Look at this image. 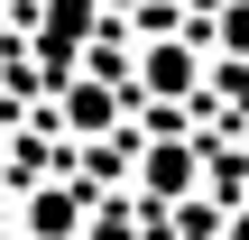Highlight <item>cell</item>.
<instances>
[{"instance_id": "277c9868", "label": "cell", "mask_w": 249, "mask_h": 240, "mask_svg": "<svg viewBox=\"0 0 249 240\" xmlns=\"http://www.w3.org/2000/svg\"><path fill=\"white\" fill-rule=\"evenodd\" d=\"M139 185H148L157 203H185V194H194V157H185V148H148V176H139Z\"/></svg>"}, {"instance_id": "7a4b0ae2", "label": "cell", "mask_w": 249, "mask_h": 240, "mask_svg": "<svg viewBox=\"0 0 249 240\" xmlns=\"http://www.w3.org/2000/svg\"><path fill=\"white\" fill-rule=\"evenodd\" d=\"M194 83H203V65H194V46H176V37H157V46L139 55V92H148V102H185Z\"/></svg>"}, {"instance_id": "3957f363", "label": "cell", "mask_w": 249, "mask_h": 240, "mask_svg": "<svg viewBox=\"0 0 249 240\" xmlns=\"http://www.w3.org/2000/svg\"><path fill=\"white\" fill-rule=\"evenodd\" d=\"M83 28H92V0H46V18H37V55H46V74H65V65H74Z\"/></svg>"}, {"instance_id": "5b68a950", "label": "cell", "mask_w": 249, "mask_h": 240, "mask_svg": "<svg viewBox=\"0 0 249 240\" xmlns=\"http://www.w3.org/2000/svg\"><path fill=\"white\" fill-rule=\"evenodd\" d=\"M111 120H120V102L102 83H65V129H111Z\"/></svg>"}, {"instance_id": "8992f818", "label": "cell", "mask_w": 249, "mask_h": 240, "mask_svg": "<svg viewBox=\"0 0 249 240\" xmlns=\"http://www.w3.org/2000/svg\"><path fill=\"white\" fill-rule=\"evenodd\" d=\"M222 46H231V55H249V0H231V9H222Z\"/></svg>"}, {"instance_id": "ba28073f", "label": "cell", "mask_w": 249, "mask_h": 240, "mask_svg": "<svg viewBox=\"0 0 249 240\" xmlns=\"http://www.w3.org/2000/svg\"><path fill=\"white\" fill-rule=\"evenodd\" d=\"M0 120H9V102H0Z\"/></svg>"}, {"instance_id": "52a82bcc", "label": "cell", "mask_w": 249, "mask_h": 240, "mask_svg": "<svg viewBox=\"0 0 249 240\" xmlns=\"http://www.w3.org/2000/svg\"><path fill=\"white\" fill-rule=\"evenodd\" d=\"M231 240H249V213H231Z\"/></svg>"}, {"instance_id": "6da1fadb", "label": "cell", "mask_w": 249, "mask_h": 240, "mask_svg": "<svg viewBox=\"0 0 249 240\" xmlns=\"http://www.w3.org/2000/svg\"><path fill=\"white\" fill-rule=\"evenodd\" d=\"M83 222H92L83 185H28V203H18V231L28 240H83Z\"/></svg>"}]
</instances>
